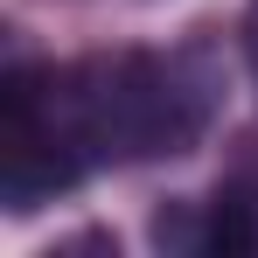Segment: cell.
I'll use <instances>...</instances> for the list:
<instances>
[{"label": "cell", "instance_id": "obj_1", "mask_svg": "<svg viewBox=\"0 0 258 258\" xmlns=\"http://www.w3.org/2000/svg\"><path fill=\"white\" fill-rule=\"evenodd\" d=\"M70 70V98H77V126L91 140V161H161V154H188L196 133L210 119V84L181 63V56H147V49H119V56H91V63H63Z\"/></svg>", "mask_w": 258, "mask_h": 258}, {"label": "cell", "instance_id": "obj_2", "mask_svg": "<svg viewBox=\"0 0 258 258\" xmlns=\"http://www.w3.org/2000/svg\"><path fill=\"white\" fill-rule=\"evenodd\" d=\"M91 161V140L77 126V98L63 63H14L0 77V203L14 216H35L42 203L70 196Z\"/></svg>", "mask_w": 258, "mask_h": 258}, {"label": "cell", "instance_id": "obj_3", "mask_svg": "<svg viewBox=\"0 0 258 258\" xmlns=\"http://www.w3.org/2000/svg\"><path fill=\"white\" fill-rule=\"evenodd\" d=\"M161 244H181V251H210V258H258V181L251 174H230L216 181L210 203H196L188 223H154Z\"/></svg>", "mask_w": 258, "mask_h": 258}, {"label": "cell", "instance_id": "obj_4", "mask_svg": "<svg viewBox=\"0 0 258 258\" xmlns=\"http://www.w3.org/2000/svg\"><path fill=\"white\" fill-rule=\"evenodd\" d=\"M244 56H251V77H258V0H251V14H244Z\"/></svg>", "mask_w": 258, "mask_h": 258}]
</instances>
